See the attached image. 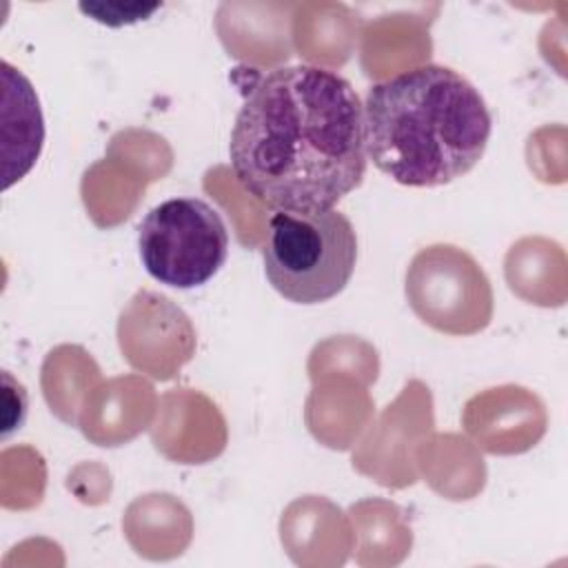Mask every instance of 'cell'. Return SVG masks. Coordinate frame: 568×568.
<instances>
[{
    "label": "cell",
    "mask_w": 568,
    "mask_h": 568,
    "mask_svg": "<svg viewBox=\"0 0 568 568\" xmlns=\"http://www.w3.org/2000/svg\"><path fill=\"white\" fill-rule=\"evenodd\" d=\"M229 158L240 186L273 211L335 209L366 175L362 100L333 69H271L235 115Z\"/></svg>",
    "instance_id": "cell-1"
},
{
    "label": "cell",
    "mask_w": 568,
    "mask_h": 568,
    "mask_svg": "<svg viewBox=\"0 0 568 568\" xmlns=\"http://www.w3.org/2000/svg\"><path fill=\"white\" fill-rule=\"evenodd\" d=\"M138 251L155 282L186 291L206 284L224 266L229 229L209 202L171 197L140 222Z\"/></svg>",
    "instance_id": "cell-4"
},
{
    "label": "cell",
    "mask_w": 568,
    "mask_h": 568,
    "mask_svg": "<svg viewBox=\"0 0 568 568\" xmlns=\"http://www.w3.org/2000/svg\"><path fill=\"white\" fill-rule=\"evenodd\" d=\"M366 158L404 186H442L484 158L493 118L481 93L455 69L422 64L368 89Z\"/></svg>",
    "instance_id": "cell-2"
},
{
    "label": "cell",
    "mask_w": 568,
    "mask_h": 568,
    "mask_svg": "<svg viewBox=\"0 0 568 568\" xmlns=\"http://www.w3.org/2000/svg\"><path fill=\"white\" fill-rule=\"evenodd\" d=\"M2 73V162L4 182L9 189L13 182L22 180L33 164L44 144V118L40 102L29 78L11 67L7 60L0 64Z\"/></svg>",
    "instance_id": "cell-6"
},
{
    "label": "cell",
    "mask_w": 568,
    "mask_h": 568,
    "mask_svg": "<svg viewBox=\"0 0 568 568\" xmlns=\"http://www.w3.org/2000/svg\"><path fill=\"white\" fill-rule=\"evenodd\" d=\"M268 284L293 304H322L337 297L357 262V233L335 211L288 213L268 217L262 244Z\"/></svg>",
    "instance_id": "cell-3"
},
{
    "label": "cell",
    "mask_w": 568,
    "mask_h": 568,
    "mask_svg": "<svg viewBox=\"0 0 568 568\" xmlns=\"http://www.w3.org/2000/svg\"><path fill=\"white\" fill-rule=\"evenodd\" d=\"M406 300L413 313L446 335H475L493 320V288L470 253L430 244L406 268Z\"/></svg>",
    "instance_id": "cell-5"
}]
</instances>
